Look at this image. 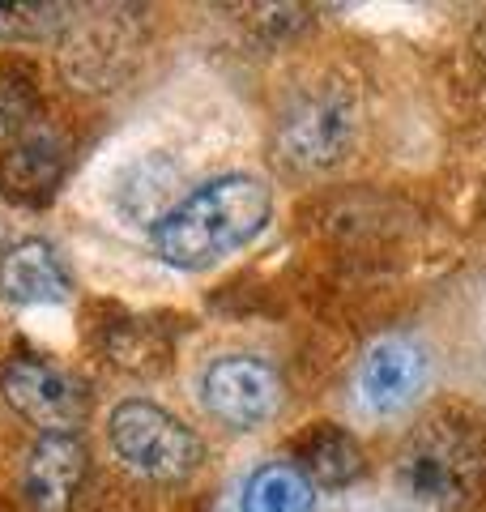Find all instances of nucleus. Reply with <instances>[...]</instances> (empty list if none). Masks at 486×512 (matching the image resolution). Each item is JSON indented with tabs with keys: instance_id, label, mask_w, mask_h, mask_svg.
I'll return each instance as SVG.
<instances>
[{
	"instance_id": "obj_1",
	"label": "nucleus",
	"mask_w": 486,
	"mask_h": 512,
	"mask_svg": "<svg viewBox=\"0 0 486 512\" xmlns=\"http://www.w3.org/2000/svg\"><path fill=\"white\" fill-rule=\"evenodd\" d=\"M273 214V197L265 180L256 175H218L201 188H192L184 201H175L162 214L150 239L162 265L171 269H209L226 261L243 244H252L265 231V222Z\"/></svg>"
},
{
	"instance_id": "obj_2",
	"label": "nucleus",
	"mask_w": 486,
	"mask_h": 512,
	"mask_svg": "<svg viewBox=\"0 0 486 512\" xmlns=\"http://www.w3.org/2000/svg\"><path fill=\"white\" fill-rule=\"evenodd\" d=\"M482 470L486 461L474 436H465V431L448 423H427L401 448L393 478L410 504L452 512V508H465L478 495Z\"/></svg>"
},
{
	"instance_id": "obj_3",
	"label": "nucleus",
	"mask_w": 486,
	"mask_h": 512,
	"mask_svg": "<svg viewBox=\"0 0 486 512\" xmlns=\"http://www.w3.org/2000/svg\"><path fill=\"white\" fill-rule=\"evenodd\" d=\"M107 440L128 470L141 478H154V483H180L205 457V444L197 440V431L184 427L162 406L141 402V397L120 402L111 410Z\"/></svg>"
},
{
	"instance_id": "obj_4",
	"label": "nucleus",
	"mask_w": 486,
	"mask_h": 512,
	"mask_svg": "<svg viewBox=\"0 0 486 512\" xmlns=\"http://www.w3.org/2000/svg\"><path fill=\"white\" fill-rule=\"evenodd\" d=\"M0 393L43 436H77V427L90 410L86 384L73 372H64V367L47 359H30V355L9 359L0 367Z\"/></svg>"
},
{
	"instance_id": "obj_5",
	"label": "nucleus",
	"mask_w": 486,
	"mask_h": 512,
	"mask_svg": "<svg viewBox=\"0 0 486 512\" xmlns=\"http://www.w3.org/2000/svg\"><path fill=\"white\" fill-rule=\"evenodd\" d=\"M201 402L218 423L235 431H252L278 414L282 380L256 355H222L201 372Z\"/></svg>"
},
{
	"instance_id": "obj_6",
	"label": "nucleus",
	"mask_w": 486,
	"mask_h": 512,
	"mask_svg": "<svg viewBox=\"0 0 486 512\" xmlns=\"http://www.w3.org/2000/svg\"><path fill=\"white\" fill-rule=\"evenodd\" d=\"M350 137H354L350 99L342 90H316L286 111L278 146L290 167L320 171V167H333L350 150Z\"/></svg>"
},
{
	"instance_id": "obj_7",
	"label": "nucleus",
	"mask_w": 486,
	"mask_h": 512,
	"mask_svg": "<svg viewBox=\"0 0 486 512\" xmlns=\"http://www.w3.org/2000/svg\"><path fill=\"white\" fill-rule=\"evenodd\" d=\"M69 39H64V73L86 90H111L124 77V56L133 52V35L128 22L116 9H99V13H73L69 18Z\"/></svg>"
},
{
	"instance_id": "obj_8",
	"label": "nucleus",
	"mask_w": 486,
	"mask_h": 512,
	"mask_svg": "<svg viewBox=\"0 0 486 512\" xmlns=\"http://www.w3.org/2000/svg\"><path fill=\"white\" fill-rule=\"evenodd\" d=\"M427 389V355L410 338H380L359 363V402L371 414H397Z\"/></svg>"
},
{
	"instance_id": "obj_9",
	"label": "nucleus",
	"mask_w": 486,
	"mask_h": 512,
	"mask_svg": "<svg viewBox=\"0 0 486 512\" xmlns=\"http://www.w3.org/2000/svg\"><path fill=\"white\" fill-rule=\"evenodd\" d=\"M86 474V444L77 436H39L22 466V495L35 512H69Z\"/></svg>"
},
{
	"instance_id": "obj_10",
	"label": "nucleus",
	"mask_w": 486,
	"mask_h": 512,
	"mask_svg": "<svg viewBox=\"0 0 486 512\" xmlns=\"http://www.w3.org/2000/svg\"><path fill=\"white\" fill-rule=\"evenodd\" d=\"M64 167H69V154L52 133L18 137L9 150H0V197L39 210L56 197Z\"/></svg>"
},
{
	"instance_id": "obj_11",
	"label": "nucleus",
	"mask_w": 486,
	"mask_h": 512,
	"mask_svg": "<svg viewBox=\"0 0 486 512\" xmlns=\"http://www.w3.org/2000/svg\"><path fill=\"white\" fill-rule=\"evenodd\" d=\"M0 291L9 303H64L73 282L47 239H18L0 256Z\"/></svg>"
},
{
	"instance_id": "obj_12",
	"label": "nucleus",
	"mask_w": 486,
	"mask_h": 512,
	"mask_svg": "<svg viewBox=\"0 0 486 512\" xmlns=\"http://www.w3.org/2000/svg\"><path fill=\"white\" fill-rule=\"evenodd\" d=\"M316 487L290 461H265L248 474L239 491V512H312Z\"/></svg>"
},
{
	"instance_id": "obj_13",
	"label": "nucleus",
	"mask_w": 486,
	"mask_h": 512,
	"mask_svg": "<svg viewBox=\"0 0 486 512\" xmlns=\"http://www.w3.org/2000/svg\"><path fill=\"white\" fill-rule=\"evenodd\" d=\"M299 470L312 478V487H350L363 474V448L342 427H316L299 444Z\"/></svg>"
},
{
	"instance_id": "obj_14",
	"label": "nucleus",
	"mask_w": 486,
	"mask_h": 512,
	"mask_svg": "<svg viewBox=\"0 0 486 512\" xmlns=\"http://www.w3.org/2000/svg\"><path fill=\"white\" fill-rule=\"evenodd\" d=\"M171 188H175V171L162 163V158H145V163L128 167L120 175V188H116V205L133 218V222H154L171 210Z\"/></svg>"
},
{
	"instance_id": "obj_15",
	"label": "nucleus",
	"mask_w": 486,
	"mask_h": 512,
	"mask_svg": "<svg viewBox=\"0 0 486 512\" xmlns=\"http://www.w3.org/2000/svg\"><path fill=\"white\" fill-rule=\"evenodd\" d=\"M73 5H0V39H47L69 26Z\"/></svg>"
},
{
	"instance_id": "obj_16",
	"label": "nucleus",
	"mask_w": 486,
	"mask_h": 512,
	"mask_svg": "<svg viewBox=\"0 0 486 512\" xmlns=\"http://www.w3.org/2000/svg\"><path fill=\"white\" fill-rule=\"evenodd\" d=\"M39 111V94L35 82L22 69H0V137H18L22 128L35 120Z\"/></svg>"
}]
</instances>
